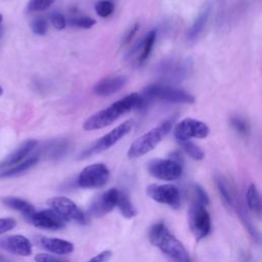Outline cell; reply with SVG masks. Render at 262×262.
Listing matches in <instances>:
<instances>
[{"instance_id":"cell-11","label":"cell","mask_w":262,"mask_h":262,"mask_svg":"<svg viewBox=\"0 0 262 262\" xmlns=\"http://www.w3.org/2000/svg\"><path fill=\"white\" fill-rule=\"evenodd\" d=\"M147 195L154 201L178 209L181 205L179 189L172 184H150L146 188Z\"/></svg>"},{"instance_id":"cell-38","label":"cell","mask_w":262,"mask_h":262,"mask_svg":"<svg viewBox=\"0 0 262 262\" xmlns=\"http://www.w3.org/2000/svg\"><path fill=\"white\" fill-rule=\"evenodd\" d=\"M1 23H2V14L0 13V37L2 35V28H1Z\"/></svg>"},{"instance_id":"cell-31","label":"cell","mask_w":262,"mask_h":262,"mask_svg":"<svg viewBox=\"0 0 262 262\" xmlns=\"http://www.w3.org/2000/svg\"><path fill=\"white\" fill-rule=\"evenodd\" d=\"M95 19L89 17V16H80V17H74L71 18L69 24L76 28H83V29H89L95 25Z\"/></svg>"},{"instance_id":"cell-29","label":"cell","mask_w":262,"mask_h":262,"mask_svg":"<svg viewBox=\"0 0 262 262\" xmlns=\"http://www.w3.org/2000/svg\"><path fill=\"white\" fill-rule=\"evenodd\" d=\"M115 10V5L107 0H100L95 4V11L100 17L110 16Z\"/></svg>"},{"instance_id":"cell-24","label":"cell","mask_w":262,"mask_h":262,"mask_svg":"<svg viewBox=\"0 0 262 262\" xmlns=\"http://www.w3.org/2000/svg\"><path fill=\"white\" fill-rule=\"evenodd\" d=\"M156 38H157V33L156 31H149L146 36L144 37L143 41H142V46H141V52H140V56H139V62L143 63L150 55L155 42H156Z\"/></svg>"},{"instance_id":"cell-15","label":"cell","mask_w":262,"mask_h":262,"mask_svg":"<svg viewBox=\"0 0 262 262\" xmlns=\"http://www.w3.org/2000/svg\"><path fill=\"white\" fill-rule=\"evenodd\" d=\"M37 144L38 141L35 139H28L24 141L17 148H15L0 163V170L3 171L26 160V158L34 150Z\"/></svg>"},{"instance_id":"cell-34","label":"cell","mask_w":262,"mask_h":262,"mask_svg":"<svg viewBox=\"0 0 262 262\" xmlns=\"http://www.w3.org/2000/svg\"><path fill=\"white\" fill-rule=\"evenodd\" d=\"M35 261L36 262H68L64 259L58 258V257L50 255V254H45V253L37 254L35 256Z\"/></svg>"},{"instance_id":"cell-40","label":"cell","mask_w":262,"mask_h":262,"mask_svg":"<svg viewBox=\"0 0 262 262\" xmlns=\"http://www.w3.org/2000/svg\"><path fill=\"white\" fill-rule=\"evenodd\" d=\"M3 94V89H2V87L0 86V96Z\"/></svg>"},{"instance_id":"cell-21","label":"cell","mask_w":262,"mask_h":262,"mask_svg":"<svg viewBox=\"0 0 262 262\" xmlns=\"http://www.w3.org/2000/svg\"><path fill=\"white\" fill-rule=\"evenodd\" d=\"M38 161H39L38 156H32L8 169L0 171V178H6V177H12V176L19 175V174L28 171L32 167H34L38 163Z\"/></svg>"},{"instance_id":"cell-8","label":"cell","mask_w":262,"mask_h":262,"mask_svg":"<svg viewBox=\"0 0 262 262\" xmlns=\"http://www.w3.org/2000/svg\"><path fill=\"white\" fill-rule=\"evenodd\" d=\"M210 133L209 126L196 119L186 118L176 124L174 127V137L178 142L190 140L191 138L203 139L206 138Z\"/></svg>"},{"instance_id":"cell-13","label":"cell","mask_w":262,"mask_h":262,"mask_svg":"<svg viewBox=\"0 0 262 262\" xmlns=\"http://www.w3.org/2000/svg\"><path fill=\"white\" fill-rule=\"evenodd\" d=\"M119 190L117 188H111L100 194L94 200L90 206V213L94 217H101L110 213L116 206L118 201Z\"/></svg>"},{"instance_id":"cell-6","label":"cell","mask_w":262,"mask_h":262,"mask_svg":"<svg viewBox=\"0 0 262 262\" xmlns=\"http://www.w3.org/2000/svg\"><path fill=\"white\" fill-rule=\"evenodd\" d=\"M188 226L196 239L205 238L211 231V217L206 209L198 203H191L188 209Z\"/></svg>"},{"instance_id":"cell-28","label":"cell","mask_w":262,"mask_h":262,"mask_svg":"<svg viewBox=\"0 0 262 262\" xmlns=\"http://www.w3.org/2000/svg\"><path fill=\"white\" fill-rule=\"evenodd\" d=\"M230 124L232 128L241 135L246 136L250 133V125L244 118L241 117H232L230 119Z\"/></svg>"},{"instance_id":"cell-17","label":"cell","mask_w":262,"mask_h":262,"mask_svg":"<svg viewBox=\"0 0 262 262\" xmlns=\"http://www.w3.org/2000/svg\"><path fill=\"white\" fill-rule=\"evenodd\" d=\"M37 243L38 245H40L41 248L56 255L71 254L74 251V245L71 242L60 238L38 236Z\"/></svg>"},{"instance_id":"cell-37","label":"cell","mask_w":262,"mask_h":262,"mask_svg":"<svg viewBox=\"0 0 262 262\" xmlns=\"http://www.w3.org/2000/svg\"><path fill=\"white\" fill-rule=\"evenodd\" d=\"M137 30H138V24H136V25H134L132 28H131V30L129 31V33H128V35L125 37V40H124V43H128L133 37H134V35H135V33L137 32Z\"/></svg>"},{"instance_id":"cell-7","label":"cell","mask_w":262,"mask_h":262,"mask_svg":"<svg viewBox=\"0 0 262 262\" xmlns=\"http://www.w3.org/2000/svg\"><path fill=\"white\" fill-rule=\"evenodd\" d=\"M48 206L54 210L66 221H74L78 224H87L86 214L70 199L64 196H54L47 201Z\"/></svg>"},{"instance_id":"cell-5","label":"cell","mask_w":262,"mask_h":262,"mask_svg":"<svg viewBox=\"0 0 262 262\" xmlns=\"http://www.w3.org/2000/svg\"><path fill=\"white\" fill-rule=\"evenodd\" d=\"M134 122L133 120H127L123 123H121L119 126L107 132L105 135L100 137L98 140H96L88 149L82 152L81 158H87L89 156H92L94 154H98L101 151H104L115 145L118 141H120L125 135H127L131 129L133 128Z\"/></svg>"},{"instance_id":"cell-1","label":"cell","mask_w":262,"mask_h":262,"mask_svg":"<svg viewBox=\"0 0 262 262\" xmlns=\"http://www.w3.org/2000/svg\"><path fill=\"white\" fill-rule=\"evenodd\" d=\"M149 100L146 96L139 93H130L129 95L115 101L107 107L93 114L83 123V129L86 131L98 130L110 126L117 121L121 116L131 110L144 111L149 105Z\"/></svg>"},{"instance_id":"cell-26","label":"cell","mask_w":262,"mask_h":262,"mask_svg":"<svg viewBox=\"0 0 262 262\" xmlns=\"http://www.w3.org/2000/svg\"><path fill=\"white\" fill-rule=\"evenodd\" d=\"M179 144L181 145L182 149L193 160L195 161H202L205 158L204 150L196 145L194 142L191 140H185V141H180Z\"/></svg>"},{"instance_id":"cell-27","label":"cell","mask_w":262,"mask_h":262,"mask_svg":"<svg viewBox=\"0 0 262 262\" xmlns=\"http://www.w3.org/2000/svg\"><path fill=\"white\" fill-rule=\"evenodd\" d=\"M237 213H238V215H239V218H241L243 224L245 225L246 229H247L248 232L251 234V236H252L257 243L262 244V234H261V233L256 229V227L252 224V222H251L250 218L248 217V215L246 214L245 210H244L243 208H239V209H237Z\"/></svg>"},{"instance_id":"cell-12","label":"cell","mask_w":262,"mask_h":262,"mask_svg":"<svg viewBox=\"0 0 262 262\" xmlns=\"http://www.w3.org/2000/svg\"><path fill=\"white\" fill-rule=\"evenodd\" d=\"M27 220L36 227L49 230H58L66 225V220L52 209L36 211Z\"/></svg>"},{"instance_id":"cell-35","label":"cell","mask_w":262,"mask_h":262,"mask_svg":"<svg viewBox=\"0 0 262 262\" xmlns=\"http://www.w3.org/2000/svg\"><path fill=\"white\" fill-rule=\"evenodd\" d=\"M16 225V221L12 218H0V234L13 229Z\"/></svg>"},{"instance_id":"cell-32","label":"cell","mask_w":262,"mask_h":262,"mask_svg":"<svg viewBox=\"0 0 262 262\" xmlns=\"http://www.w3.org/2000/svg\"><path fill=\"white\" fill-rule=\"evenodd\" d=\"M31 29H32L34 34L39 35V36H43L47 32V21L43 17L35 18L31 23Z\"/></svg>"},{"instance_id":"cell-19","label":"cell","mask_w":262,"mask_h":262,"mask_svg":"<svg viewBox=\"0 0 262 262\" xmlns=\"http://www.w3.org/2000/svg\"><path fill=\"white\" fill-rule=\"evenodd\" d=\"M1 202L8 208L15 210L19 213H21L26 219H28L30 216H32L36 210L35 208L27 201L16 198V196H6V198H2Z\"/></svg>"},{"instance_id":"cell-20","label":"cell","mask_w":262,"mask_h":262,"mask_svg":"<svg viewBox=\"0 0 262 262\" xmlns=\"http://www.w3.org/2000/svg\"><path fill=\"white\" fill-rule=\"evenodd\" d=\"M246 202L250 211L255 213L258 217L262 218V195L254 183L248 186L246 192Z\"/></svg>"},{"instance_id":"cell-14","label":"cell","mask_w":262,"mask_h":262,"mask_svg":"<svg viewBox=\"0 0 262 262\" xmlns=\"http://www.w3.org/2000/svg\"><path fill=\"white\" fill-rule=\"evenodd\" d=\"M0 247L4 250L18 255V256H30L32 254V244L24 235L14 234L9 235L0 241Z\"/></svg>"},{"instance_id":"cell-33","label":"cell","mask_w":262,"mask_h":262,"mask_svg":"<svg viewBox=\"0 0 262 262\" xmlns=\"http://www.w3.org/2000/svg\"><path fill=\"white\" fill-rule=\"evenodd\" d=\"M50 23L56 30H63L67 26V20L64 16L59 12H53L50 14Z\"/></svg>"},{"instance_id":"cell-39","label":"cell","mask_w":262,"mask_h":262,"mask_svg":"<svg viewBox=\"0 0 262 262\" xmlns=\"http://www.w3.org/2000/svg\"><path fill=\"white\" fill-rule=\"evenodd\" d=\"M0 262H9L6 258H4V257H2V256H0Z\"/></svg>"},{"instance_id":"cell-22","label":"cell","mask_w":262,"mask_h":262,"mask_svg":"<svg viewBox=\"0 0 262 262\" xmlns=\"http://www.w3.org/2000/svg\"><path fill=\"white\" fill-rule=\"evenodd\" d=\"M215 183L217 186V189L219 191L220 196L222 198L223 202L228 206L229 208L235 207V201H234V194L233 191L229 185V183L226 181L225 178L222 176H216L215 177Z\"/></svg>"},{"instance_id":"cell-36","label":"cell","mask_w":262,"mask_h":262,"mask_svg":"<svg viewBox=\"0 0 262 262\" xmlns=\"http://www.w3.org/2000/svg\"><path fill=\"white\" fill-rule=\"evenodd\" d=\"M111 257H112L111 251H102L86 262H107Z\"/></svg>"},{"instance_id":"cell-9","label":"cell","mask_w":262,"mask_h":262,"mask_svg":"<svg viewBox=\"0 0 262 262\" xmlns=\"http://www.w3.org/2000/svg\"><path fill=\"white\" fill-rule=\"evenodd\" d=\"M110 171L104 164H92L85 167L78 176V185L83 188H99L106 184Z\"/></svg>"},{"instance_id":"cell-23","label":"cell","mask_w":262,"mask_h":262,"mask_svg":"<svg viewBox=\"0 0 262 262\" xmlns=\"http://www.w3.org/2000/svg\"><path fill=\"white\" fill-rule=\"evenodd\" d=\"M117 206L119 207L122 215L125 218H133L136 215V210L133 207L129 196L123 192L119 190V194H118V201H117Z\"/></svg>"},{"instance_id":"cell-10","label":"cell","mask_w":262,"mask_h":262,"mask_svg":"<svg viewBox=\"0 0 262 262\" xmlns=\"http://www.w3.org/2000/svg\"><path fill=\"white\" fill-rule=\"evenodd\" d=\"M148 172L156 178L173 181L182 175V164L173 159H155L148 163Z\"/></svg>"},{"instance_id":"cell-30","label":"cell","mask_w":262,"mask_h":262,"mask_svg":"<svg viewBox=\"0 0 262 262\" xmlns=\"http://www.w3.org/2000/svg\"><path fill=\"white\" fill-rule=\"evenodd\" d=\"M54 0H29L27 9L30 12L34 11H42L47 9Z\"/></svg>"},{"instance_id":"cell-4","label":"cell","mask_w":262,"mask_h":262,"mask_svg":"<svg viewBox=\"0 0 262 262\" xmlns=\"http://www.w3.org/2000/svg\"><path fill=\"white\" fill-rule=\"evenodd\" d=\"M142 94L150 100L160 99L170 103L192 104L195 100L190 93L182 89L160 84H154L145 87L142 91Z\"/></svg>"},{"instance_id":"cell-2","label":"cell","mask_w":262,"mask_h":262,"mask_svg":"<svg viewBox=\"0 0 262 262\" xmlns=\"http://www.w3.org/2000/svg\"><path fill=\"white\" fill-rule=\"evenodd\" d=\"M148 239L174 262H190V256L183 244L170 232L164 223H156L149 228Z\"/></svg>"},{"instance_id":"cell-18","label":"cell","mask_w":262,"mask_h":262,"mask_svg":"<svg viewBox=\"0 0 262 262\" xmlns=\"http://www.w3.org/2000/svg\"><path fill=\"white\" fill-rule=\"evenodd\" d=\"M211 9H212L211 4H206L203 7V9L200 11L199 15L192 23V25L187 33V39L189 41H195L201 36V34L205 30V27L209 20V17L211 14Z\"/></svg>"},{"instance_id":"cell-3","label":"cell","mask_w":262,"mask_h":262,"mask_svg":"<svg viewBox=\"0 0 262 262\" xmlns=\"http://www.w3.org/2000/svg\"><path fill=\"white\" fill-rule=\"evenodd\" d=\"M173 123L170 120H166L159 126L152 128L151 130L147 131L146 133L135 139L131 143L127 151L128 158L137 159L151 151L162 141V139L171 131Z\"/></svg>"},{"instance_id":"cell-16","label":"cell","mask_w":262,"mask_h":262,"mask_svg":"<svg viewBox=\"0 0 262 262\" xmlns=\"http://www.w3.org/2000/svg\"><path fill=\"white\" fill-rule=\"evenodd\" d=\"M127 79L124 76L107 77L98 81L94 87L93 91L98 96H110L118 91H120L126 84Z\"/></svg>"},{"instance_id":"cell-25","label":"cell","mask_w":262,"mask_h":262,"mask_svg":"<svg viewBox=\"0 0 262 262\" xmlns=\"http://www.w3.org/2000/svg\"><path fill=\"white\" fill-rule=\"evenodd\" d=\"M190 199L191 203H198L203 206H207L210 203L207 191L198 183H193L190 186Z\"/></svg>"}]
</instances>
